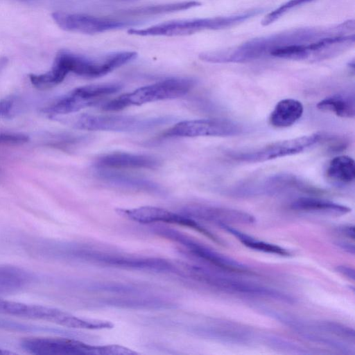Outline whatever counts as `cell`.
<instances>
[{"instance_id": "8", "label": "cell", "mask_w": 355, "mask_h": 355, "mask_svg": "<svg viewBox=\"0 0 355 355\" xmlns=\"http://www.w3.org/2000/svg\"><path fill=\"white\" fill-rule=\"evenodd\" d=\"M173 119L168 116L141 117L118 114H83L74 119L76 128L92 131L142 132L161 126Z\"/></svg>"}, {"instance_id": "31", "label": "cell", "mask_w": 355, "mask_h": 355, "mask_svg": "<svg viewBox=\"0 0 355 355\" xmlns=\"http://www.w3.org/2000/svg\"><path fill=\"white\" fill-rule=\"evenodd\" d=\"M339 232L343 234L344 236L354 240V225H344L338 228Z\"/></svg>"}, {"instance_id": "4", "label": "cell", "mask_w": 355, "mask_h": 355, "mask_svg": "<svg viewBox=\"0 0 355 355\" xmlns=\"http://www.w3.org/2000/svg\"><path fill=\"white\" fill-rule=\"evenodd\" d=\"M137 53L132 51H121L98 57H87L67 50L59 51L53 63L67 75L75 73L85 78H98L132 62Z\"/></svg>"}, {"instance_id": "15", "label": "cell", "mask_w": 355, "mask_h": 355, "mask_svg": "<svg viewBox=\"0 0 355 355\" xmlns=\"http://www.w3.org/2000/svg\"><path fill=\"white\" fill-rule=\"evenodd\" d=\"M196 220H202L219 227L223 225L252 224L255 218L241 210L205 204H191L183 208L181 212Z\"/></svg>"}, {"instance_id": "11", "label": "cell", "mask_w": 355, "mask_h": 355, "mask_svg": "<svg viewBox=\"0 0 355 355\" xmlns=\"http://www.w3.org/2000/svg\"><path fill=\"white\" fill-rule=\"evenodd\" d=\"M322 138V135L316 132L273 142L248 151L232 153L230 156L242 162H263L298 154L318 143Z\"/></svg>"}, {"instance_id": "5", "label": "cell", "mask_w": 355, "mask_h": 355, "mask_svg": "<svg viewBox=\"0 0 355 355\" xmlns=\"http://www.w3.org/2000/svg\"><path fill=\"white\" fill-rule=\"evenodd\" d=\"M194 85V80L190 78H166L122 94L105 103L102 109L109 112L119 111L132 105L182 97Z\"/></svg>"}, {"instance_id": "21", "label": "cell", "mask_w": 355, "mask_h": 355, "mask_svg": "<svg viewBox=\"0 0 355 355\" xmlns=\"http://www.w3.org/2000/svg\"><path fill=\"white\" fill-rule=\"evenodd\" d=\"M304 107L302 103L293 98L279 101L272 111L269 122L278 128L289 127L295 123L302 116Z\"/></svg>"}, {"instance_id": "34", "label": "cell", "mask_w": 355, "mask_h": 355, "mask_svg": "<svg viewBox=\"0 0 355 355\" xmlns=\"http://www.w3.org/2000/svg\"><path fill=\"white\" fill-rule=\"evenodd\" d=\"M0 118H1V103H0Z\"/></svg>"}, {"instance_id": "30", "label": "cell", "mask_w": 355, "mask_h": 355, "mask_svg": "<svg viewBox=\"0 0 355 355\" xmlns=\"http://www.w3.org/2000/svg\"><path fill=\"white\" fill-rule=\"evenodd\" d=\"M336 270L350 280L355 279V270L348 266H338Z\"/></svg>"}, {"instance_id": "27", "label": "cell", "mask_w": 355, "mask_h": 355, "mask_svg": "<svg viewBox=\"0 0 355 355\" xmlns=\"http://www.w3.org/2000/svg\"><path fill=\"white\" fill-rule=\"evenodd\" d=\"M313 1L315 0H289L266 15L262 19L261 24L268 26L291 10Z\"/></svg>"}, {"instance_id": "13", "label": "cell", "mask_w": 355, "mask_h": 355, "mask_svg": "<svg viewBox=\"0 0 355 355\" xmlns=\"http://www.w3.org/2000/svg\"><path fill=\"white\" fill-rule=\"evenodd\" d=\"M242 127L219 119L186 120L177 123L164 133L167 137H230L240 135Z\"/></svg>"}, {"instance_id": "9", "label": "cell", "mask_w": 355, "mask_h": 355, "mask_svg": "<svg viewBox=\"0 0 355 355\" xmlns=\"http://www.w3.org/2000/svg\"><path fill=\"white\" fill-rule=\"evenodd\" d=\"M116 83L94 84L75 88L46 107L43 111L51 116L67 114L93 106L107 96L120 91Z\"/></svg>"}, {"instance_id": "12", "label": "cell", "mask_w": 355, "mask_h": 355, "mask_svg": "<svg viewBox=\"0 0 355 355\" xmlns=\"http://www.w3.org/2000/svg\"><path fill=\"white\" fill-rule=\"evenodd\" d=\"M116 211L122 216L141 224L163 223L187 227L203 234L217 243H221V241L216 236L201 225L197 220L182 213H175L154 206L118 209Z\"/></svg>"}, {"instance_id": "32", "label": "cell", "mask_w": 355, "mask_h": 355, "mask_svg": "<svg viewBox=\"0 0 355 355\" xmlns=\"http://www.w3.org/2000/svg\"><path fill=\"white\" fill-rule=\"evenodd\" d=\"M338 245L343 250L352 253V254H354V244H352V243H349L347 242H343V241H341V242H338Z\"/></svg>"}, {"instance_id": "23", "label": "cell", "mask_w": 355, "mask_h": 355, "mask_svg": "<svg viewBox=\"0 0 355 355\" xmlns=\"http://www.w3.org/2000/svg\"><path fill=\"white\" fill-rule=\"evenodd\" d=\"M327 176L338 184L345 185L352 183L355 179L354 159L347 155L335 157L329 163Z\"/></svg>"}, {"instance_id": "18", "label": "cell", "mask_w": 355, "mask_h": 355, "mask_svg": "<svg viewBox=\"0 0 355 355\" xmlns=\"http://www.w3.org/2000/svg\"><path fill=\"white\" fill-rule=\"evenodd\" d=\"M198 334L221 342L245 344L252 338L250 329L227 321H208L196 327Z\"/></svg>"}, {"instance_id": "29", "label": "cell", "mask_w": 355, "mask_h": 355, "mask_svg": "<svg viewBox=\"0 0 355 355\" xmlns=\"http://www.w3.org/2000/svg\"><path fill=\"white\" fill-rule=\"evenodd\" d=\"M1 118H6L10 115L13 107L14 100L12 97H8L0 101Z\"/></svg>"}, {"instance_id": "14", "label": "cell", "mask_w": 355, "mask_h": 355, "mask_svg": "<svg viewBox=\"0 0 355 355\" xmlns=\"http://www.w3.org/2000/svg\"><path fill=\"white\" fill-rule=\"evenodd\" d=\"M51 17L64 31L89 35L120 29L132 24L129 21L110 17L62 11L53 12Z\"/></svg>"}, {"instance_id": "16", "label": "cell", "mask_w": 355, "mask_h": 355, "mask_svg": "<svg viewBox=\"0 0 355 355\" xmlns=\"http://www.w3.org/2000/svg\"><path fill=\"white\" fill-rule=\"evenodd\" d=\"M292 189L318 192L317 189L293 174L277 173L259 182L244 186L236 190V193L242 196L274 195Z\"/></svg>"}, {"instance_id": "3", "label": "cell", "mask_w": 355, "mask_h": 355, "mask_svg": "<svg viewBox=\"0 0 355 355\" xmlns=\"http://www.w3.org/2000/svg\"><path fill=\"white\" fill-rule=\"evenodd\" d=\"M262 11L261 8H254L228 16L173 20L145 28H130L128 33L138 36H185L203 31L230 28L259 15Z\"/></svg>"}, {"instance_id": "7", "label": "cell", "mask_w": 355, "mask_h": 355, "mask_svg": "<svg viewBox=\"0 0 355 355\" xmlns=\"http://www.w3.org/2000/svg\"><path fill=\"white\" fill-rule=\"evenodd\" d=\"M184 275L215 289L230 293L270 297L292 302L293 297L279 291L226 276L198 265H184Z\"/></svg>"}, {"instance_id": "2", "label": "cell", "mask_w": 355, "mask_h": 355, "mask_svg": "<svg viewBox=\"0 0 355 355\" xmlns=\"http://www.w3.org/2000/svg\"><path fill=\"white\" fill-rule=\"evenodd\" d=\"M62 256L70 259L103 267L166 273L169 262L164 259L132 255L90 244H69Z\"/></svg>"}, {"instance_id": "19", "label": "cell", "mask_w": 355, "mask_h": 355, "mask_svg": "<svg viewBox=\"0 0 355 355\" xmlns=\"http://www.w3.org/2000/svg\"><path fill=\"white\" fill-rule=\"evenodd\" d=\"M161 162L157 157L144 154L114 152L103 155L95 162L96 168L121 169L157 168Z\"/></svg>"}, {"instance_id": "1", "label": "cell", "mask_w": 355, "mask_h": 355, "mask_svg": "<svg viewBox=\"0 0 355 355\" xmlns=\"http://www.w3.org/2000/svg\"><path fill=\"white\" fill-rule=\"evenodd\" d=\"M349 21L327 28H295L251 39L238 46L201 53L199 58L211 63H241L270 56L275 50L291 45L307 44L325 37L351 33Z\"/></svg>"}, {"instance_id": "22", "label": "cell", "mask_w": 355, "mask_h": 355, "mask_svg": "<svg viewBox=\"0 0 355 355\" xmlns=\"http://www.w3.org/2000/svg\"><path fill=\"white\" fill-rule=\"evenodd\" d=\"M317 108L342 117L352 119L355 115V103L353 95L336 94L324 98L317 104Z\"/></svg>"}, {"instance_id": "28", "label": "cell", "mask_w": 355, "mask_h": 355, "mask_svg": "<svg viewBox=\"0 0 355 355\" xmlns=\"http://www.w3.org/2000/svg\"><path fill=\"white\" fill-rule=\"evenodd\" d=\"M28 137L24 134L16 132H1L0 146L21 145L28 142Z\"/></svg>"}, {"instance_id": "26", "label": "cell", "mask_w": 355, "mask_h": 355, "mask_svg": "<svg viewBox=\"0 0 355 355\" xmlns=\"http://www.w3.org/2000/svg\"><path fill=\"white\" fill-rule=\"evenodd\" d=\"M220 227L236 236L244 245L249 248L260 252L278 254L284 257L290 256V252L286 249L272 243L257 240L243 232L235 230L229 225H223L220 226Z\"/></svg>"}, {"instance_id": "33", "label": "cell", "mask_w": 355, "mask_h": 355, "mask_svg": "<svg viewBox=\"0 0 355 355\" xmlns=\"http://www.w3.org/2000/svg\"><path fill=\"white\" fill-rule=\"evenodd\" d=\"M16 354V353L10 351L9 349H3L0 347V355H11Z\"/></svg>"}, {"instance_id": "17", "label": "cell", "mask_w": 355, "mask_h": 355, "mask_svg": "<svg viewBox=\"0 0 355 355\" xmlns=\"http://www.w3.org/2000/svg\"><path fill=\"white\" fill-rule=\"evenodd\" d=\"M95 175L105 184L119 189L146 192L150 193H161L162 188L157 183L148 179L114 169L96 168Z\"/></svg>"}, {"instance_id": "25", "label": "cell", "mask_w": 355, "mask_h": 355, "mask_svg": "<svg viewBox=\"0 0 355 355\" xmlns=\"http://www.w3.org/2000/svg\"><path fill=\"white\" fill-rule=\"evenodd\" d=\"M201 3L195 1H183L170 3L137 7L122 12V14L130 16H150L171 13L198 7Z\"/></svg>"}, {"instance_id": "10", "label": "cell", "mask_w": 355, "mask_h": 355, "mask_svg": "<svg viewBox=\"0 0 355 355\" xmlns=\"http://www.w3.org/2000/svg\"><path fill=\"white\" fill-rule=\"evenodd\" d=\"M155 227L154 232L178 243L180 245V250L198 260L223 270L239 273H245L249 271L248 268L241 263L210 249L181 232L166 226Z\"/></svg>"}, {"instance_id": "6", "label": "cell", "mask_w": 355, "mask_h": 355, "mask_svg": "<svg viewBox=\"0 0 355 355\" xmlns=\"http://www.w3.org/2000/svg\"><path fill=\"white\" fill-rule=\"evenodd\" d=\"M27 352L37 355H130L132 350L118 345H92L68 338L30 337L21 341Z\"/></svg>"}, {"instance_id": "20", "label": "cell", "mask_w": 355, "mask_h": 355, "mask_svg": "<svg viewBox=\"0 0 355 355\" xmlns=\"http://www.w3.org/2000/svg\"><path fill=\"white\" fill-rule=\"evenodd\" d=\"M291 209L308 213L341 216L351 211V208L334 202L314 197H301L290 205Z\"/></svg>"}, {"instance_id": "24", "label": "cell", "mask_w": 355, "mask_h": 355, "mask_svg": "<svg viewBox=\"0 0 355 355\" xmlns=\"http://www.w3.org/2000/svg\"><path fill=\"white\" fill-rule=\"evenodd\" d=\"M31 279L24 270L15 266H0V294L10 293L23 288Z\"/></svg>"}]
</instances>
